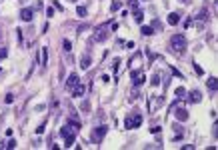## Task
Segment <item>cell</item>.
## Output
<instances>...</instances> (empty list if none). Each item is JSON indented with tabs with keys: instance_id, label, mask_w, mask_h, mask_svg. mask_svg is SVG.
Here are the masks:
<instances>
[{
	"instance_id": "cell-1",
	"label": "cell",
	"mask_w": 218,
	"mask_h": 150,
	"mask_svg": "<svg viewBox=\"0 0 218 150\" xmlns=\"http://www.w3.org/2000/svg\"><path fill=\"white\" fill-rule=\"evenodd\" d=\"M170 50L174 54H182L184 50H186V38H184V34H174L170 38Z\"/></svg>"
},
{
	"instance_id": "cell-2",
	"label": "cell",
	"mask_w": 218,
	"mask_h": 150,
	"mask_svg": "<svg viewBox=\"0 0 218 150\" xmlns=\"http://www.w3.org/2000/svg\"><path fill=\"white\" fill-rule=\"evenodd\" d=\"M140 124H142V112H132V114H128L126 120H124V126H126L128 130L140 128Z\"/></svg>"
},
{
	"instance_id": "cell-3",
	"label": "cell",
	"mask_w": 218,
	"mask_h": 150,
	"mask_svg": "<svg viewBox=\"0 0 218 150\" xmlns=\"http://www.w3.org/2000/svg\"><path fill=\"white\" fill-rule=\"evenodd\" d=\"M74 130H76V128H74L72 124L60 128V134L64 136V146H66V148H70V146L74 144Z\"/></svg>"
},
{
	"instance_id": "cell-4",
	"label": "cell",
	"mask_w": 218,
	"mask_h": 150,
	"mask_svg": "<svg viewBox=\"0 0 218 150\" xmlns=\"http://www.w3.org/2000/svg\"><path fill=\"white\" fill-rule=\"evenodd\" d=\"M130 78H132V84H134V86H140V84H144V80H146L144 70H142V68H140V70H132V72H130Z\"/></svg>"
},
{
	"instance_id": "cell-5",
	"label": "cell",
	"mask_w": 218,
	"mask_h": 150,
	"mask_svg": "<svg viewBox=\"0 0 218 150\" xmlns=\"http://www.w3.org/2000/svg\"><path fill=\"white\" fill-rule=\"evenodd\" d=\"M106 132H108V126H98V128H94V132H92V140L98 144L102 138H104Z\"/></svg>"
},
{
	"instance_id": "cell-6",
	"label": "cell",
	"mask_w": 218,
	"mask_h": 150,
	"mask_svg": "<svg viewBox=\"0 0 218 150\" xmlns=\"http://www.w3.org/2000/svg\"><path fill=\"white\" fill-rule=\"evenodd\" d=\"M20 18H22L24 22H30V20L34 18V10L32 8H22L20 10Z\"/></svg>"
},
{
	"instance_id": "cell-7",
	"label": "cell",
	"mask_w": 218,
	"mask_h": 150,
	"mask_svg": "<svg viewBox=\"0 0 218 150\" xmlns=\"http://www.w3.org/2000/svg\"><path fill=\"white\" fill-rule=\"evenodd\" d=\"M178 22H180V12H170L168 14V24L170 26H176Z\"/></svg>"
},
{
	"instance_id": "cell-8",
	"label": "cell",
	"mask_w": 218,
	"mask_h": 150,
	"mask_svg": "<svg viewBox=\"0 0 218 150\" xmlns=\"http://www.w3.org/2000/svg\"><path fill=\"white\" fill-rule=\"evenodd\" d=\"M90 64H92V58H90L88 54H84V56H82V60H80V70H88Z\"/></svg>"
},
{
	"instance_id": "cell-9",
	"label": "cell",
	"mask_w": 218,
	"mask_h": 150,
	"mask_svg": "<svg viewBox=\"0 0 218 150\" xmlns=\"http://www.w3.org/2000/svg\"><path fill=\"white\" fill-rule=\"evenodd\" d=\"M84 92H86V88L82 86V84H76V86L72 88V96H74V98H80V96H84Z\"/></svg>"
},
{
	"instance_id": "cell-10",
	"label": "cell",
	"mask_w": 218,
	"mask_h": 150,
	"mask_svg": "<svg viewBox=\"0 0 218 150\" xmlns=\"http://www.w3.org/2000/svg\"><path fill=\"white\" fill-rule=\"evenodd\" d=\"M78 82H80V80H78V74H74V72H72V74L68 76V80H66V86H68V88H74Z\"/></svg>"
},
{
	"instance_id": "cell-11",
	"label": "cell",
	"mask_w": 218,
	"mask_h": 150,
	"mask_svg": "<svg viewBox=\"0 0 218 150\" xmlns=\"http://www.w3.org/2000/svg\"><path fill=\"white\" fill-rule=\"evenodd\" d=\"M206 18H208V12H206V10H200V14H198V18H196V24L200 26V28H202V24L206 22Z\"/></svg>"
},
{
	"instance_id": "cell-12",
	"label": "cell",
	"mask_w": 218,
	"mask_h": 150,
	"mask_svg": "<svg viewBox=\"0 0 218 150\" xmlns=\"http://www.w3.org/2000/svg\"><path fill=\"white\" fill-rule=\"evenodd\" d=\"M174 116H176L178 120H182V122H184V120H188V112L184 110V108H178L176 112H174Z\"/></svg>"
},
{
	"instance_id": "cell-13",
	"label": "cell",
	"mask_w": 218,
	"mask_h": 150,
	"mask_svg": "<svg viewBox=\"0 0 218 150\" xmlns=\"http://www.w3.org/2000/svg\"><path fill=\"white\" fill-rule=\"evenodd\" d=\"M40 64H48V48L46 46L40 48Z\"/></svg>"
},
{
	"instance_id": "cell-14",
	"label": "cell",
	"mask_w": 218,
	"mask_h": 150,
	"mask_svg": "<svg viewBox=\"0 0 218 150\" xmlns=\"http://www.w3.org/2000/svg\"><path fill=\"white\" fill-rule=\"evenodd\" d=\"M200 100H202V94H200L198 90H192V92H190V102H200Z\"/></svg>"
},
{
	"instance_id": "cell-15",
	"label": "cell",
	"mask_w": 218,
	"mask_h": 150,
	"mask_svg": "<svg viewBox=\"0 0 218 150\" xmlns=\"http://www.w3.org/2000/svg\"><path fill=\"white\" fill-rule=\"evenodd\" d=\"M134 20H136V22H142V20H144V12H142V10H134Z\"/></svg>"
},
{
	"instance_id": "cell-16",
	"label": "cell",
	"mask_w": 218,
	"mask_h": 150,
	"mask_svg": "<svg viewBox=\"0 0 218 150\" xmlns=\"http://www.w3.org/2000/svg\"><path fill=\"white\" fill-rule=\"evenodd\" d=\"M184 94H186V90H184L182 86H178L176 90H174V96H176L178 100H180V98H184Z\"/></svg>"
},
{
	"instance_id": "cell-17",
	"label": "cell",
	"mask_w": 218,
	"mask_h": 150,
	"mask_svg": "<svg viewBox=\"0 0 218 150\" xmlns=\"http://www.w3.org/2000/svg\"><path fill=\"white\" fill-rule=\"evenodd\" d=\"M140 32H142L144 36H152V34H154V30H152V26H142V30H140Z\"/></svg>"
},
{
	"instance_id": "cell-18",
	"label": "cell",
	"mask_w": 218,
	"mask_h": 150,
	"mask_svg": "<svg viewBox=\"0 0 218 150\" xmlns=\"http://www.w3.org/2000/svg\"><path fill=\"white\" fill-rule=\"evenodd\" d=\"M206 84H208V88L212 90V92L216 90V78H208V80H206Z\"/></svg>"
},
{
	"instance_id": "cell-19",
	"label": "cell",
	"mask_w": 218,
	"mask_h": 150,
	"mask_svg": "<svg viewBox=\"0 0 218 150\" xmlns=\"http://www.w3.org/2000/svg\"><path fill=\"white\" fill-rule=\"evenodd\" d=\"M128 6H130V10H132V12L140 8V6H138V0H128Z\"/></svg>"
},
{
	"instance_id": "cell-20",
	"label": "cell",
	"mask_w": 218,
	"mask_h": 150,
	"mask_svg": "<svg viewBox=\"0 0 218 150\" xmlns=\"http://www.w3.org/2000/svg\"><path fill=\"white\" fill-rule=\"evenodd\" d=\"M160 80H162V76H160V74H154V76H152V86H158V84H160Z\"/></svg>"
},
{
	"instance_id": "cell-21",
	"label": "cell",
	"mask_w": 218,
	"mask_h": 150,
	"mask_svg": "<svg viewBox=\"0 0 218 150\" xmlns=\"http://www.w3.org/2000/svg\"><path fill=\"white\" fill-rule=\"evenodd\" d=\"M76 14H78V16H86V14H88V10H86V6H78V8H76Z\"/></svg>"
},
{
	"instance_id": "cell-22",
	"label": "cell",
	"mask_w": 218,
	"mask_h": 150,
	"mask_svg": "<svg viewBox=\"0 0 218 150\" xmlns=\"http://www.w3.org/2000/svg\"><path fill=\"white\" fill-rule=\"evenodd\" d=\"M152 30H162V22H160V20H154V22H152Z\"/></svg>"
},
{
	"instance_id": "cell-23",
	"label": "cell",
	"mask_w": 218,
	"mask_h": 150,
	"mask_svg": "<svg viewBox=\"0 0 218 150\" xmlns=\"http://www.w3.org/2000/svg\"><path fill=\"white\" fill-rule=\"evenodd\" d=\"M62 48H64V52H70V50H72V44H70V40H64V42H62Z\"/></svg>"
},
{
	"instance_id": "cell-24",
	"label": "cell",
	"mask_w": 218,
	"mask_h": 150,
	"mask_svg": "<svg viewBox=\"0 0 218 150\" xmlns=\"http://www.w3.org/2000/svg\"><path fill=\"white\" fill-rule=\"evenodd\" d=\"M110 10H112V12L120 10V2H118V0H114V2H112V6H110Z\"/></svg>"
},
{
	"instance_id": "cell-25",
	"label": "cell",
	"mask_w": 218,
	"mask_h": 150,
	"mask_svg": "<svg viewBox=\"0 0 218 150\" xmlns=\"http://www.w3.org/2000/svg\"><path fill=\"white\" fill-rule=\"evenodd\" d=\"M4 102H6V104H12V102H14V94H10V92H8V94H6V98H4Z\"/></svg>"
},
{
	"instance_id": "cell-26",
	"label": "cell",
	"mask_w": 218,
	"mask_h": 150,
	"mask_svg": "<svg viewBox=\"0 0 218 150\" xmlns=\"http://www.w3.org/2000/svg\"><path fill=\"white\" fill-rule=\"evenodd\" d=\"M6 56H8V50L6 48H0V60H4Z\"/></svg>"
},
{
	"instance_id": "cell-27",
	"label": "cell",
	"mask_w": 218,
	"mask_h": 150,
	"mask_svg": "<svg viewBox=\"0 0 218 150\" xmlns=\"http://www.w3.org/2000/svg\"><path fill=\"white\" fill-rule=\"evenodd\" d=\"M44 128H46V122H42V124L36 128V134H42V132H44Z\"/></svg>"
},
{
	"instance_id": "cell-28",
	"label": "cell",
	"mask_w": 218,
	"mask_h": 150,
	"mask_svg": "<svg viewBox=\"0 0 218 150\" xmlns=\"http://www.w3.org/2000/svg\"><path fill=\"white\" fill-rule=\"evenodd\" d=\"M52 14H54V8H52V6H48V8H46V16H48V18H50Z\"/></svg>"
},
{
	"instance_id": "cell-29",
	"label": "cell",
	"mask_w": 218,
	"mask_h": 150,
	"mask_svg": "<svg viewBox=\"0 0 218 150\" xmlns=\"http://www.w3.org/2000/svg\"><path fill=\"white\" fill-rule=\"evenodd\" d=\"M150 132H152V134H158V132H160V126H152Z\"/></svg>"
},
{
	"instance_id": "cell-30",
	"label": "cell",
	"mask_w": 218,
	"mask_h": 150,
	"mask_svg": "<svg viewBox=\"0 0 218 150\" xmlns=\"http://www.w3.org/2000/svg\"><path fill=\"white\" fill-rule=\"evenodd\" d=\"M14 146H16V140H10V142L6 144V148H14Z\"/></svg>"
},
{
	"instance_id": "cell-31",
	"label": "cell",
	"mask_w": 218,
	"mask_h": 150,
	"mask_svg": "<svg viewBox=\"0 0 218 150\" xmlns=\"http://www.w3.org/2000/svg\"><path fill=\"white\" fill-rule=\"evenodd\" d=\"M194 68H196V72H198V74H204V70H202V68L198 66V64H194Z\"/></svg>"
},
{
	"instance_id": "cell-32",
	"label": "cell",
	"mask_w": 218,
	"mask_h": 150,
	"mask_svg": "<svg viewBox=\"0 0 218 150\" xmlns=\"http://www.w3.org/2000/svg\"><path fill=\"white\" fill-rule=\"evenodd\" d=\"M182 2H184V4H186V2H190V0H182Z\"/></svg>"
},
{
	"instance_id": "cell-33",
	"label": "cell",
	"mask_w": 218,
	"mask_h": 150,
	"mask_svg": "<svg viewBox=\"0 0 218 150\" xmlns=\"http://www.w3.org/2000/svg\"><path fill=\"white\" fill-rule=\"evenodd\" d=\"M0 38H2V32H0Z\"/></svg>"
}]
</instances>
